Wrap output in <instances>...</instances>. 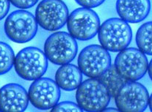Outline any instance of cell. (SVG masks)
<instances>
[{
    "label": "cell",
    "instance_id": "8",
    "mask_svg": "<svg viewBox=\"0 0 152 112\" xmlns=\"http://www.w3.org/2000/svg\"><path fill=\"white\" fill-rule=\"evenodd\" d=\"M78 67L88 78L98 79L111 67L109 51L99 45H91L82 50L78 57Z\"/></svg>",
    "mask_w": 152,
    "mask_h": 112
},
{
    "label": "cell",
    "instance_id": "14",
    "mask_svg": "<svg viewBox=\"0 0 152 112\" xmlns=\"http://www.w3.org/2000/svg\"><path fill=\"white\" fill-rule=\"evenodd\" d=\"M55 82L61 89L73 91L83 82V73L79 67L73 64L60 65L55 73Z\"/></svg>",
    "mask_w": 152,
    "mask_h": 112
},
{
    "label": "cell",
    "instance_id": "5",
    "mask_svg": "<svg viewBox=\"0 0 152 112\" xmlns=\"http://www.w3.org/2000/svg\"><path fill=\"white\" fill-rule=\"evenodd\" d=\"M38 24L35 16L24 10H15L4 21V32L10 40L17 43H25L35 37Z\"/></svg>",
    "mask_w": 152,
    "mask_h": 112
},
{
    "label": "cell",
    "instance_id": "24",
    "mask_svg": "<svg viewBox=\"0 0 152 112\" xmlns=\"http://www.w3.org/2000/svg\"><path fill=\"white\" fill-rule=\"evenodd\" d=\"M148 106H149L150 111H152V93L149 97V102H148Z\"/></svg>",
    "mask_w": 152,
    "mask_h": 112
},
{
    "label": "cell",
    "instance_id": "10",
    "mask_svg": "<svg viewBox=\"0 0 152 112\" xmlns=\"http://www.w3.org/2000/svg\"><path fill=\"white\" fill-rule=\"evenodd\" d=\"M149 93L142 84L126 81L115 97V102L119 111L142 112L147 108Z\"/></svg>",
    "mask_w": 152,
    "mask_h": 112
},
{
    "label": "cell",
    "instance_id": "21",
    "mask_svg": "<svg viewBox=\"0 0 152 112\" xmlns=\"http://www.w3.org/2000/svg\"><path fill=\"white\" fill-rule=\"evenodd\" d=\"M10 0H0V21L2 20L10 10Z\"/></svg>",
    "mask_w": 152,
    "mask_h": 112
},
{
    "label": "cell",
    "instance_id": "4",
    "mask_svg": "<svg viewBox=\"0 0 152 112\" xmlns=\"http://www.w3.org/2000/svg\"><path fill=\"white\" fill-rule=\"evenodd\" d=\"M48 60L57 65L69 64L74 60L78 52L76 39L69 33L57 32L48 37L43 46Z\"/></svg>",
    "mask_w": 152,
    "mask_h": 112
},
{
    "label": "cell",
    "instance_id": "1",
    "mask_svg": "<svg viewBox=\"0 0 152 112\" xmlns=\"http://www.w3.org/2000/svg\"><path fill=\"white\" fill-rule=\"evenodd\" d=\"M98 38L101 46L111 52H119L129 46L132 40V30L122 18H111L100 26Z\"/></svg>",
    "mask_w": 152,
    "mask_h": 112
},
{
    "label": "cell",
    "instance_id": "23",
    "mask_svg": "<svg viewBox=\"0 0 152 112\" xmlns=\"http://www.w3.org/2000/svg\"><path fill=\"white\" fill-rule=\"evenodd\" d=\"M103 111H119L118 108H107V107Z\"/></svg>",
    "mask_w": 152,
    "mask_h": 112
},
{
    "label": "cell",
    "instance_id": "18",
    "mask_svg": "<svg viewBox=\"0 0 152 112\" xmlns=\"http://www.w3.org/2000/svg\"><path fill=\"white\" fill-rule=\"evenodd\" d=\"M83 110L82 109L81 107L73 102H70V101H64V102L57 103V104L51 109L52 112H61V111H77L81 112Z\"/></svg>",
    "mask_w": 152,
    "mask_h": 112
},
{
    "label": "cell",
    "instance_id": "9",
    "mask_svg": "<svg viewBox=\"0 0 152 112\" xmlns=\"http://www.w3.org/2000/svg\"><path fill=\"white\" fill-rule=\"evenodd\" d=\"M69 11L62 0H42L35 10V18L38 25L46 31L55 32L67 23Z\"/></svg>",
    "mask_w": 152,
    "mask_h": 112
},
{
    "label": "cell",
    "instance_id": "16",
    "mask_svg": "<svg viewBox=\"0 0 152 112\" xmlns=\"http://www.w3.org/2000/svg\"><path fill=\"white\" fill-rule=\"evenodd\" d=\"M136 43L142 52L152 56V21L140 26L136 34Z\"/></svg>",
    "mask_w": 152,
    "mask_h": 112
},
{
    "label": "cell",
    "instance_id": "2",
    "mask_svg": "<svg viewBox=\"0 0 152 112\" xmlns=\"http://www.w3.org/2000/svg\"><path fill=\"white\" fill-rule=\"evenodd\" d=\"M111 96L107 87L98 79L84 81L77 89L76 100L83 111H103L109 105Z\"/></svg>",
    "mask_w": 152,
    "mask_h": 112
},
{
    "label": "cell",
    "instance_id": "11",
    "mask_svg": "<svg viewBox=\"0 0 152 112\" xmlns=\"http://www.w3.org/2000/svg\"><path fill=\"white\" fill-rule=\"evenodd\" d=\"M60 88L55 81L40 78L32 82L28 90L29 102L40 110L52 109L60 98Z\"/></svg>",
    "mask_w": 152,
    "mask_h": 112
},
{
    "label": "cell",
    "instance_id": "13",
    "mask_svg": "<svg viewBox=\"0 0 152 112\" xmlns=\"http://www.w3.org/2000/svg\"><path fill=\"white\" fill-rule=\"evenodd\" d=\"M151 10L150 0H117L116 11L121 18L132 24L145 20Z\"/></svg>",
    "mask_w": 152,
    "mask_h": 112
},
{
    "label": "cell",
    "instance_id": "15",
    "mask_svg": "<svg viewBox=\"0 0 152 112\" xmlns=\"http://www.w3.org/2000/svg\"><path fill=\"white\" fill-rule=\"evenodd\" d=\"M98 79L107 87L111 97L113 98H115L121 87L128 81L118 72L114 65H111L110 68Z\"/></svg>",
    "mask_w": 152,
    "mask_h": 112
},
{
    "label": "cell",
    "instance_id": "3",
    "mask_svg": "<svg viewBox=\"0 0 152 112\" xmlns=\"http://www.w3.org/2000/svg\"><path fill=\"white\" fill-rule=\"evenodd\" d=\"M16 73L27 81H35L46 73L48 59L44 51L37 47L29 46L21 49L14 60Z\"/></svg>",
    "mask_w": 152,
    "mask_h": 112
},
{
    "label": "cell",
    "instance_id": "6",
    "mask_svg": "<svg viewBox=\"0 0 152 112\" xmlns=\"http://www.w3.org/2000/svg\"><path fill=\"white\" fill-rule=\"evenodd\" d=\"M114 65L126 80L137 81L148 71V62L145 54L139 49L127 47L119 51Z\"/></svg>",
    "mask_w": 152,
    "mask_h": 112
},
{
    "label": "cell",
    "instance_id": "22",
    "mask_svg": "<svg viewBox=\"0 0 152 112\" xmlns=\"http://www.w3.org/2000/svg\"><path fill=\"white\" fill-rule=\"evenodd\" d=\"M148 76H149L150 79L152 81V59L150 61L149 63H148Z\"/></svg>",
    "mask_w": 152,
    "mask_h": 112
},
{
    "label": "cell",
    "instance_id": "12",
    "mask_svg": "<svg viewBox=\"0 0 152 112\" xmlns=\"http://www.w3.org/2000/svg\"><path fill=\"white\" fill-rule=\"evenodd\" d=\"M29 102L28 92L21 85L7 84L0 89V111H24Z\"/></svg>",
    "mask_w": 152,
    "mask_h": 112
},
{
    "label": "cell",
    "instance_id": "20",
    "mask_svg": "<svg viewBox=\"0 0 152 112\" xmlns=\"http://www.w3.org/2000/svg\"><path fill=\"white\" fill-rule=\"evenodd\" d=\"M78 4L87 8H95L104 2L105 0H75Z\"/></svg>",
    "mask_w": 152,
    "mask_h": 112
},
{
    "label": "cell",
    "instance_id": "17",
    "mask_svg": "<svg viewBox=\"0 0 152 112\" xmlns=\"http://www.w3.org/2000/svg\"><path fill=\"white\" fill-rule=\"evenodd\" d=\"M15 54L7 43L0 41V76L7 73L14 65Z\"/></svg>",
    "mask_w": 152,
    "mask_h": 112
},
{
    "label": "cell",
    "instance_id": "19",
    "mask_svg": "<svg viewBox=\"0 0 152 112\" xmlns=\"http://www.w3.org/2000/svg\"><path fill=\"white\" fill-rule=\"evenodd\" d=\"M10 3L19 9H29L35 6L38 0H10Z\"/></svg>",
    "mask_w": 152,
    "mask_h": 112
},
{
    "label": "cell",
    "instance_id": "7",
    "mask_svg": "<svg viewBox=\"0 0 152 112\" xmlns=\"http://www.w3.org/2000/svg\"><path fill=\"white\" fill-rule=\"evenodd\" d=\"M66 24L70 35L76 40L82 41L94 38L101 26L96 12L91 8L83 7L71 12Z\"/></svg>",
    "mask_w": 152,
    "mask_h": 112
}]
</instances>
